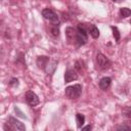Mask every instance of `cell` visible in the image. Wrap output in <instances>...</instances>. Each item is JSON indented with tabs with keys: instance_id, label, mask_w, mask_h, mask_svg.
Wrapping results in <instances>:
<instances>
[{
	"instance_id": "obj_17",
	"label": "cell",
	"mask_w": 131,
	"mask_h": 131,
	"mask_svg": "<svg viewBox=\"0 0 131 131\" xmlns=\"http://www.w3.org/2000/svg\"><path fill=\"white\" fill-rule=\"evenodd\" d=\"M122 115L127 119H131V106H128V105L124 106L122 108Z\"/></svg>"
},
{
	"instance_id": "obj_18",
	"label": "cell",
	"mask_w": 131,
	"mask_h": 131,
	"mask_svg": "<svg viewBox=\"0 0 131 131\" xmlns=\"http://www.w3.org/2000/svg\"><path fill=\"white\" fill-rule=\"evenodd\" d=\"M9 85H10V86H17V85H18V80L15 79V78L11 79V81L9 82Z\"/></svg>"
},
{
	"instance_id": "obj_11",
	"label": "cell",
	"mask_w": 131,
	"mask_h": 131,
	"mask_svg": "<svg viewBox=\"0 0 131 131\" xmlns=\"http://www.w3.org/2000/svg\"><path fill=\"white\" fill-rule=\"evenodd\" d=\"M112 84V79L110 77H103L100 81H99V88L101 90H106L110 88Z\"/></svg>"
},
{
	"instance_id": "obj_1",
	"label": "cell",
	"mask_w": 131,
	"mask_h": 131,
	"mask_svg": "<svg viewBox=\"0 0 131 131\" xmlns=\"http://www.w3.org/2000/svg\"><path fill=\"white\" fill-rule=\"evenodd\" d=\"M77 37H76V45L82 46L85 45L88 41V35L86 31V27L84 24H78L77 26Z\"/></svg>"
},
{
	"instance_id": "obj_14",
	"label": "cell",
	"mask_w": 131,
	"mask_h": 131,
	"mask_svg": "<svg viewBox=\"0 0 131 131\" xmlns=\"http://www.w3.org/2000/svg\"><path fill=\"white\" fill-rule=\"evenodd\" d=\"M119 14H120V16L123 17V18L128 17V16L131 15V9H129V8H127V7H123V8L120 9Z\"/></svg>"
},
{
	"instance_id": "obj_4",
	"label": "cell",
	"mask_w": 131,
	"mask_h": 131,
	"mask_svg": "<svg viewBox=\"0 0 131 131\" xmlns=\"http://www.w3.org/2000/svg\"><path fill=\"white\" fill-rule=\"evenodd\" d=\"M96 64H97V67L100 69V70H102V71H105V70H108L110 68H111V66H112V62H111V60L104 55V54H102V53H97V55H96Z\"/></svg>"
},
{
	"instance_id": "obj_19",
	"label": "cell",
	"mask_w": 131,
	"mask_h": 131,
	"mask_svg": "<svg viewBox=\"0 0 131 131\" xmlns=\"http://www.w3.org/2000/svg\"><path fill=\"white\" fill-rule=\"evenodd\" d=\"M117 129L119 130H131V126H128V125H122V126H119L117 127Z\"/></svg>"
},
{
	"instance_id": "obj_3",
	"label": "cell",
	"mask_w": 131,
	"mask_h": 131,
	"mask_svg": "<svg viewBox=\"0 0 131 131\" xmlns=\"http://www.w3.org/2000/svg\"><path fill=\"white\" fill-rule=\"evenodd\" d=\"M4 129L5 130H20V131H24V130H26V127L21 122H19L15 118L9 117L7 122L4 125Z\"/></svg>"
},
{
	"instance_id": "obj_5",
	"label": "cell",
	"mask_w": 131,
	"mask_h": 131,
	"mask_svg": "<svg viewBox=\"0 0 131 131\" xmlns=\"http://www.w3.org/2000/svg\"><path fill=\"white\" fill-rule=\"evenodd\" d=\"M42 15L46 20H48L52 24H58V15L52 9H50V8L43 9L42 10Z\"/></svg>"
},
{
	"instance_id": "obj_15",
	"label": "cell",
	"mask_w": 131,
	"mask_h": 131,
	"mask_svg": "<svg viewBox=\"0 0 131 131\" xmlns=\"http://www.w3.org/2000/svg\"><path fill=\"white\" fill-rule=\"evenodd\" d=\"M111 29H112V31H113V35H114V38H115L116 42H117V43H119V42H120V38H121V34H120V32H119L118 28H117V27L112 26V27H111Z\"/></svg>"
},
{
	"instance_id": "obj_10",
	"label": "cell",
	"mask_w": 131,
	"mask_h": 131,
	"mask_svg": "<svg viewBox=\"0 0 131 131\" xmlns=\"http://www.w3.org/2000/svg\"><path fill=\"white\" fill-rule=\"evenodd\" d=\"M50 61L49 57L48 56H45V55H42V56H39L37 58V66L39 69H42V70H45L48 62Z\"/></svg>"
},
{
	"instance_id": "obj_7",
	"label": "cell",
	"mask_w": 131,
	"mask_h": 131,
	"mask_svg": "<svg viewBox=\"0 0 131 131\" xmlns=\"http://www.w3.org/2000/svg\"><path fill=\"white\" fill-rule=\"evenodd\" d=\"M66 36H67V40L69 41V43L71 44H76V37H77V30L72 28V27H68L66 29Z\"/></svg>"
},
{
	"instance_id": "obj_2",
	"label": "cell",
	"mask_w": 131,
	"mask_h": 131,
	"mask_svg": "<svg viewBox=\"0 0 131 131\" xmlns=\"http://www.w3.org/2000/svg\"><path fill=\"white\" fill-rule=\"evenodd\" d=\"M81 93H82V85H80V84L68 86L64 90V94L69 99H76V98L80 97Z\"/></svg>"
},
{
	"instance_id": "obj_8",
	"label": "cell",
	"mask_w": 131,
	"mask_h": 131,
	"mask_svg": "<svg viewBox=\"0 0 131 131\" xmlns=\"http://www.w3.org/2000/svg\"><path fill=\"white\" fill-rule=\"evenodd\" d=\"M77 79H78V73L76 70L69 69L66 71V73H64V82L66 83H70V82L75 81Z\"/></svg>"
},
{
	"instance_id": "obj_20",
	"label": "cell",
	"mask_w": 131,
	"mask_h": 131,
	"mask_svg": "<svg viewBox=\"0 0 131 131\" xmlns=\"http://www.w3.org/2000/svg\"><path fill=\"white\" fill-rule=\"evenodd\" d=\"M91 128H92V127H91L90 125H87V126H85V127H82L81 129H82V130H91Z\"/></svg>"
},
{
	"instance_id": "obj_9",
	"label": "cell",
	"mask_w": 131,
	"mask_h": 131,
	"mask_svg": "<svg viewBox=\"0 0 131 131\" xmlns=\"http://www.w3.org/2000/svg\"><path fill=\"white\" fill-rule=\"evenodd\" d=\"M86 27V31L88 32V34H90V36L94 39H97L99 37V30L97 29V27L93 24H87L85 25Z\"/></svg>"
},
{
	"instance_id": "obj_12",
	"label": "cell",
	"mask_w": 131,
	"mask_h": 131,
	"mask_svg": "<svg viewBox=\"0 0 131 131\" xmlns=\"http://www.w3.org/2000/svg\"><path fill=\"white\" fill-rule=\"evenodd\" d=\"M49 34L53 37H57L59 35V27H58V24H52L50 25L49 27Z\"/></svg>"
},
{
	"instance_id": "obj_21",
	"label": "cell",
	"mask_w": 131,
	"mask_h": 131,
	"mask_svg": "<svg viewBox=\"0 0 131 131\" xmlns=\"http://www.w3.org/2000/svg\"><path fill=\"white\" fill-rule=\"evenodd\" d=\"M114 2H121V1H124V0H113Z\"/></svg>"
},
{
	"instance_id": "obj_6",
	"label": "cell",
	"mask_w": 131,
	"mask_h": 131,
	"mask_svg": "<svg viewBox=\"0 0 131 131\" xmlns=\"http://www.w3.org/2000/svg\"><path fill=\"white\" fill-rule=\"evenodd\" d=\"M26 101L28 102L29 105H31V106H36L37 104H39L40 99H39L38 95H37L34 91L29 90V91H27V93H26Z\"/></svg>"
},
{
	"instance_id": "obj_16",
	"label": "cell",
	"mask_w": 131,
	"mask_h": 131,
	"mask_svg": "<svg viewBox=\"0 0 131 131\" xmlns=\"http://www.w3.org/2000/svg\"><path fill=\"white\" fill-rule=\"evenodd\" d=\"M75 69H76V71H78L79 73L83 72V71H84V69H85V63H84V61H83V60H81V59L77 60V61H76V63H75Z\"/></svg>"
},
{
	"instance_id": "obj_13",
	"label": "cell",
	"mask_w": 131,
	"mask_h": 131,
	"mask_svg": "<svg viewBox=\"0 0 131 131\" xmlns=\"http://www.w3.org/2000/svg\"><path fill=\"white\" fill-rule=\"evenodd\" d=\"M76 122H77V127L79 129L82 128L83 125H84V123H85V116L82 115V114H80V113H78L76 115Z\"/></svg>"
}]
</instances>
